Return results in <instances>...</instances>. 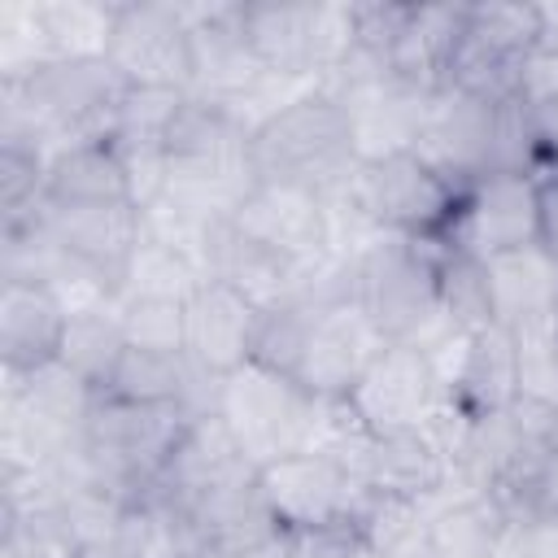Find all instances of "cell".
<instances>
[{
	"mask_svg": "<svg viewBox=\"0 0 558 558\" xmlns=\"http://www.w3.org/2000/svg\"><path fill=\"white\" fill-rule=\"evenodd\" d=\"M248 153L257 179L305 183L318 192H331L357 166L349 109L318 87L270 105L248 131Z\"/></svg>",
	"mask_w": 558,
	"mask_h": 558,
	"instance_id": "cell-1",
	"label": "cell"
},
{
	"mask_svg": "<svg viewBox=\"0 0 558 558\" xmlns=\"http://www.w3.org/2000/svg\"><path fill=\"white\" fill-rule=\"evenodd\" d=\"M248 131L253 126L235 109L187 92L161 144L166 148V196L192 209H205V214H231L235 201L257 183Z\"/></svg>",
	"mask_w": 558,
	"mask_h": 558,
	"instance_id": "cell-2",
	"label": "cell"
},
{
	"mask_svg": "<svg viewBox=\"0 0 558 558\" xmlns=\"http://www.w3.org/2000/svg\"><path fill=\"white\" fill-rule=\"evenodd\" d=\"M440 244L375 235L349 257V301L384 340H440Z\"/></svg>",
	"mask_w": 558,
	"mask_h": 558,
	"instance_id": "cell-3",
	"label": "cell"
},
{
	"mask_svg": "<svg viewBox=\"0 0 558 558\" xmlns=\"http://www.w3.org/2000/svg\"><path fill=\"white\" fill-rule=\"evenodd\" d=\"M541 39H545L541 4H523V0L462 4L445 92L475 100H510L519 83V65Z\"/></svg>",
	"mask_w": 558,
	"mask_h": 558,
	"instance_id": "cell-4",
	"label": "cell"
},
{
	"mask_svg": "<svg viewBox=\"0 0 558 558\" xmlns=\"http://www.w3.org/2000/svg\"><path fill=\"white\" fill-rule=\"evenodd\" d=\"M214 414L227 423L231 440L253 466H266L283 453L310 449L318 427V401L288 375L248 362L218 384Z\"/></svg>",
	"mask_w": 558,
	"mask_h": 558,
	"instance_id": "cell-5",
	"label": "cell"
},
{
	"mask_svg": "<svg viewBox=\"0 0 558 558\" xmlns=\"http://www.w3.org/2000/svg\"><path fill=\"white\" fill-rule=\"evenodd\" d=\"M357 493L362 480L331 449H296L257 466V501L279 536L349 523Z\"/></svg>",
	"mask_w": 558,
	"mask_h": 558,
	"instance_id": "cell-6",
	"label": "cell"
},
{
	"mask_svg": "<svg viewBox=\"0 0 558 558\" xmlns=\"http://www.w3.org/2000/svg\"><path fill=\"white\" fill-rule=\"evenodd\" d=\"M353 423L366 436L423 427L445 410V375L427 344L388 340L344 397Z\"/></svg>",
	"mask_w": 558,
	"mask_h": 558,
	"instance_id": "cell-7",
	"label": "cell"
},
{
	"mask_svg": "<svg viewBox=\"0 0 558 558\" xmlns=\"http://www.w3.org/2000/svg\"><path fill=\"white\" fill-rule=\"evenodd\" d=\"M541 244V187L523 170H488L466 183L440 248H462L475 257H501Z\"/></svg>",
	"mask_w": 558,
	"mask_h": 558,
	"instance_id": "cell-8",
	"label": "cell"
},
{
	"mask_svg": "<svg viewBox=\"0 0 558 558\" xmlns=\"http://www.w3.org/2000/svg\"><path fill=\"white\" fill-rule=\"evenodd\" d=\"M105 61L126 87L192 83V17L179 4H113Z\"/></svg>",
	"mask_w": 558,
	"mask_h": 558,
	"instance_id": "cell-9",
	"label": "cell"
},
{
	"mask_svg": "<svg viewBox=\"0 0 558 558\" xmlns=\"http://www.w3.org/2000/svg\"><path fill=\"white\" fill-rule=\"evenodd\" d=\"M384 344L388 340L349 296L327 305H305V336L292 379L314 401H344Z\"/></svg>",
	"mask_w": 558,
	"mask_h": 558,
	"instance_id": "cell-10",
	"label": "cell"
},
{
	"mask_svg": "<svg viewBox=\"0 0 558 558\" xmlns=\"http://www.w3.org/2000/svg\"><path fill=\"white\" fill-rule=\"evenodd\" d=\"M227 222L244 240H253L257 248L292 257V262H310L318 253H336L331 248V205H327V192L305 187V183L257 179L235 201Z\"/></svg>",
	"mask_w": 558,
	"mask_h": 558,
	"instance_id": "cell-11",
	"label": "cell"
},
{
	"mask_svg": "<svg viewBox=\"0 0 558 558\" xmlns=\"http://www.w3.org/2000/svg\"><path fill=\"white\" fill-rule=\"evenodd\" d=\"M353 475L362 480V488L375 493H392L405 501H432L436 493L449 488L453 471V453L440 440L436 423L423 427H401V432H379V436H357L349 445L336 449Z\"/></svg>",
	"mask_w": 558,
	"mask_h": 558,
	"instance_id": "cell-12",
	"label": "cell"
},
{
	"mask_svg": "<svg viewBox=\"0 0 558 558\" xmlns=\"http://www.w3.org/2000/svg\"><path fill=\"white\" fill-rule=\"evenodd\" d=\"M262 314L240 288L227 279H201L183 296V357L214 384L235 375L240 366L253 362Z\"/></svg>",
	"mask_w": 558,
	"mask_h": 558,
	"instance_id": "cell-13",
	"label": "cell"
},
{
	"mask_svg": "<svg viewBox=\"0 0 558 558\" xmlns=\"http://www.w3.org/2000/svg\"><path fill=\"white\" fill-rule=\"evenodd\" d=\"M497 109L501 100H475L458 92H440L427 109L423 135L414 153L432 161L449 183L466 187L493 170L497 157Z\"/></svg>",
	"mask_w": 558,
	"mask_h": 558,
	"instance_id": "cell-14",
	"label": "cell"
},
{
	"mask_svg": "<svg viewBox=\"0 0 558 558\" xmlns=\"http://www.w3.org/2000/svg\"><path fill=\"white\" fill-rule=\"evenodd\" d=\"M44 227L65 257H74L78 266H87L92 275H100L118 292L126 279V266L144 240V209L131 201L74 205V209L44 205Z\"/></svg>",
	"mask_w": 558,
	"mask_h": 558,
	"instance_id": "cell-15",
	"label": "cell"
},
{
	"mask_svg": "<svg viewBox=\"0 0 558 558\" xmlns=\"http://www.w3.org/2000/svg\"><path fill=\"white\" fill-rule=\"evenodd\" d=\"M187 17H192V83H187V92L205 96L214 105H227V109L244 105L266 83V74L240 35L235 4L187 9Z\"/></svg>",
	"mask_w": 558,
	"mask_h": 558,
	"instance_id": "cell-16",
	"label": "cell"
},
{
	"mask_svg": "<svg viewBox=\"0 0 558 558\" xmlns=\"http://www.w3.org/2000/svg\"><path fill=\"white\" fill-rule=\"evenodd\" d=\"M65 327H70V310L48 283L4 275V283H0V362H4V375H35V371L61 362Z\"/></svg>",
	"mask_w": 558,
	"mask_h": 558,
	"instance_id": "cell-17",
	"label": "cell"
},
{
	"mask_svg": "<svg viewBox=\"0 0 558 558\" xmlns=\"http://www.w3.org/2000/svg\"><path fill=\"white\" fill-rule=\"evenodd\" d=\"M445 410L462 423H488L514 410V336L488 327L458 340L453 366H445Z\"/></svg>",
	"mask_w": 558,
	"mask_h": 558,
	"instance_id": "cell-18",
	"label": "cell"
},
{
	"mask_svg": "<svg viewBox=\"0 0 558 558\" xmlns=\"http://www.w3.org/2000/svg\"><path fill=\"white\" fill-rule=\"evenodd\" d=\"M118 201L135 205V192H131V174L113 140L87 135V140L57 144L48 153L44 205L74 209V205H118Z\"/></svg>",
	"mask_w": 558,
	"mask_h": 558,
	"instance_id": "cell-19",
	"label": "cell"
},
{
	"mask_svg": "<svg viewBox=\"0 0 558 558\" xmlns=\"http://www.w3.org/2000/svg\"><path fill=\"white\" fill-rule=\"evenodd\" d=\"M510 523L484 493L458 497L427 514L418 558H501Z\"/></svg>",
	"mask_w": 558,
	"mask_h": 558,
	"instance_id": "cell-20",
	"label": "cell"
},
{
	"mask_svg": "<svg viewBox=\"0 0 558 558\" xmlns=\"http://www.w3.org/2000/svg\"><path fill=\"white\" fill-rule=\"evenodd\" d=\"M484 266H488L493 305H497V323L501 327L554 314V305H558V262L541 244L488 257Z\"/></svg>",
	"mask_w": 558,
	"mask_h": 558,
	"instance_id": "cell-21",
	"label": "cell"
},
{
	"mask_svg": "<svg viewBox=\"0 0 558 558\" xmlns=\"http://www.w3.org/2000/svg\"><path fill=\"white\" fill-rule=\"evenodd\" d=\"M440 340H466L497 327L488 266L475 253L440 248Z\"/></svg>",
	"mask_w": 558,
	"mask_h": 558,
	"instance_id": "cell-22",
	"label": "cell"
},
{
	"mask_svg": "<svg viewBox=\"0 0 558 558\" xmlns=\"http://www.w3.org/2000/svg\"><path fill=\"white\" fill-rule=\"evenodd\" d=\"M423 523H427L423 501H405L375 488H362L349 510V527L357 532L371 558H418Z\"/></svg>",
	"mask_w": 558,
	"mask_h": 558,
	"instance_id": "cell-23",
	"label": "cell"
},
{
	"mask_svg": "<svg viewBox=\"0 0 558 558\" xmlns=\"http://www.w3.org/2000/svg\"><path fill=\"white\" fill-rule=\"evenodd\" d=\"M514 336V405L558 418V323L554 314L510 327Z\"/></svg>",
	"mask_w": 558,
	"mask_h": 558,
	"instance_id": "cell-24",
	"label": "cell"
},
{
	"mask_svg": "<svg viewBox=\"0 0 558 558\" xmlns=\"http://www.w3.org/2000/svg\"><path fill=\"white\" fill-rule=\"evenodd\" d=\"M122 349H126V331H122L118 301H109V305H92V310L70 314L65 344H61V366H70L92 392H100L105 379L113 375Z\"/></svg>",
	"mask_w": 558,
	"mask_h": 558,
	"instance_id": "cell-25",
	"label": "cell"
},
{
	"mask_svg": "<svg viewBox=\"0 0 558 558\" xmlns=\"http://www.w3.org/2000/svg\"><path fill=\"white\" fill-rule=\"evenodd\" d=\"M126 344L183 353V301L174 296H118Z\"/></svg>",
	"mask_w": 558,
	"mask_h": 558,
	"instance_id": "cell-26",
	"label": "cell"
},
{
	"mask_svg": "<svg viewBox=\"0 0 558 558\" xmlns=\"http://www.w3.org/2000/svg\"><path fill=\"white\" fill-rule=\"evenodd\" d=\"M283 558H371L366 545L349 523L318 527V532H292L283 536Z\"/></svg>",
	"mask_w": 558,
	"mask_h": 558,
	"instance_id": "cell-27",
	"label": "cell"
},
{
	"mask_svg": "<svg viewBox=\"0 0 558 558\" xmlns=\"http://www.w3.org/2000/svg\"><path fill=\"white\" fill-rule=\"evenodd\" d=\"M541 187V248L558 262V170L536 179Z\"/></svg>",
	"mask_w": 558,
	"mask_h": 558,
	"instance_id": "cell-28",
	"label": "cell"
},
{
	"mask_svg": "<svg viewBox=\"0 0 558 558\" xmlns=\"http://www.w3.org/2000/svg\"><path fill=\"white\" fill-rule=\"evenodd\" d=\"M536 122H541V148H545V170L541 174H549V170H558V100L549 109H541Z\"/></svg>",
	"mask_w": 558,
	"mask_h": 558,
	"instance_id": "cell-29",
	"label": "cell"
}]
</instances>
